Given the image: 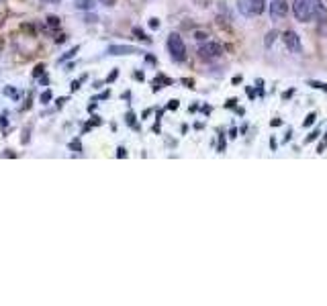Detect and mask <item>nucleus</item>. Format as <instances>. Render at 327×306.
Listing matches in <instances>:
<instances>
[{
  "instance_id": "nucleus-13",
  "label": "nucleus",
  "mask_w": 327,
  "mask_h": 306,
  "mask_svg": "<svg viewBox=\"0 0 327 306\" xmlns=\"http://www.w3.org/2000/svg\"><path fill=\"white\" fill-rule=\"evenodd\" d=\"M47 25L49 27H59V18L57 16H47Z\"/></svg>"
},
{
  "instance_id": "nucleus-16",
  "label": "nucleus",
  "mask_w": 327,
  "mask_h": 306,
  "mask_svg": "<svg viewBox=\"0 0 327 306\" xmlns=\"http://www.w3.org/2000/svg\"><path fill=\"white\" fill-rule=\"evenodd\" d=\"M51 96H53V94H51V92H49V90H45V92H43V94H41V102H43V104H47V102H49V100H51Z\"/></svg>"
},
{
  "instance_id": "nucleus-28",
  "label": "nucleus",
  "mask_w": 327,
  "mask_h": 306,
  "mask_svg": "<svg viewBox=\"0 0 327 306\" xmlns=\"http://www.w3.org/2000/svg\"><path fill=\"white\" fill-rule=\"evenodd\" d=\"M70 147H72V149H76V151H80V143H78V141H72V143H70Z\"/></svg>"
},
{
  "instance_id": "nucleus-18",
  "label": "nucleus",
  "mask_w": 327,
  "mask_h": 306,
  "mask_svg": "<svg viewBox=\"0 0 327 306\" xmlns=\"http://www.w3.org/2000/svg\"><path fill=\"white\" fill-rule=\"evenodd\" d=\"M207 37H209V35H207V33H202V31H196V33H194V39H198V41H205Z\"/></svg>"
},
{
  "instance_id": "nucleus-3",
  "label": "nucleus",
  "mask_w": 327,
  "mask_h": 306,
  "mask_svg": "<svg viewBox=\"0 0 327 306\" xmlns=\"http://www.w3.org/2000/svg\"><path fill=\"white\" fill-rule=\"evenodd\" d=\"M221 55H223V47L219 43H205V45L198 47V57L202 61H213Z\"/></svg>"
},
{
  "instance_id": "nucleus-25",
  "label": "nucleus",
  "mask_w": 327,
  "mask_h": 306,
  "mask_svg": "<svg viewBox=\"0 0 327 306\" xmlns=\"http://www.w3.org/2000/svg\"><path fill=\"white\" fill-rule=\"evenodd\" d=\"M117 157H127V151H125L123 147H119V149H117Z\"/></svg>"
},
{
  "instance_id": "nucleus-12",
  "label": "nucleus",
  "mask_w": 327,
  "mask_h": 306,
  "mask_svg": "<svg viewBox=\"0 0 327 306\" xmlns=\"http://www.w3.org/2000/svg\"><path fill=\"white\" fill-rule=\"evenodd\" d=\"M319 135H321V131H319V129H315V131H313V133H311V135H309V137L305 139V143H311V141H315V139H317Z\"/></svg>"
},
{
  "instance_id": "nucleus-31",
  "label": "nucleus",
  "mask_w": 327,
  "mask_h": 306,
  "mask_svg": "<svg viewBox=\"0 0 327 306\" xmlns=\"http://www.w3.org/2000/svg\"><path fill=\"white\" fill-rule=\"evenodd\" d=\"M43 2H51V4H57L59 0H43Z\"/></svg>"
},
{
  "instance_id": "nucleus-24",
  "label": "nucleus",
  "mask_w": 327,
  "mask_h": 306,
  "mask_svg": "<svg viewBox=\"0 0 327 306\" xmlns=\"http://www.w3.org/2000/svg\"><path fill=\"white\" fill-rule=\"evenodd\" d=\"M168 108H172V111H176V108H178V100H170V104H168Z\"/></svg>"
},
{
  "instance_id": "nucleus-2",
  "label": "nucleus",
  "mask_w": 327,
  "mask_h": 306,
  "mask_svg": "<svg viewBox=\"0 0 327 306\" xmlns=\"http://www.w3.org/2000/svg\"><path fill=\"white\" fill-rule=\"evenodd\" d=\"M293 12L299 20L309 23L315 14V4H313V0H293Z\"/></svg>"
},
{
  "instance_id": "nucleus-6",
  "label": "nucleus",
  "mask_w": 327,
  "mask_h": 306,
  "mask_svg": "<svg viewBox=\"0 0 327 306\" xmlns=\"http://www.w3.org/2000/svg\"><path fill=\"white\" fill-rule=\"evenodd\" d=\"M133 53H141V51L131 45H111L109 47V55H133Z\"/></svg>"
},
{
  "instance_id": "nucleus-17",
  "label": "nucleus",
  "mask_w": 327,
  "mask_h": 306,
  "mask_svg": "<svg viewBox=\"0 0 327 306\" xmlns=\"http://www.w3.org/2000/svg\"><path fill=\"white\" fill-rule=\"evenodd\" d=\"M133 33H135V35H137V37H139V39H144V41H148V43H150V41H152V39H150V37H146V35H144V31H141V29H133Z\"/></svg>"
},
{
  "instance_id": "nucleus-1",
  "label": "nucleus",
  "mask_w": 327,
  "mask_h": 306,
  "mask_svg": "<svg viewBox=\"0 0 327 306\" xmlns=\"http://www.w3.org/2000/svg\"><path fill=\"white\" fill-rule=\"evenodd\" d=\"M168 51H170L174 61H184L186 59V45H184V41L178 33H172L168 37Z\"/></svg>"
},
{
  "instance_id": "nucleus-22",
  "label": "nucleus",
  "mask_w": 327,
  "mask_h": 306,
  "mask_svg": "<svg viewBox=\"0 0 327 306\" xmlns=\"http://www.w3.org/2000/svg\"><path fill=\"white\" fill-rule=\"evenodd\" d=\"M117 76H119V70H113V74H111V76L107 78V82H113V80H115Z\"/></svg>"
},
{
  "instance_id": "nucleus-10",
  "label": "nucleus",
  "mask_w": 327,
  "mask_h": 306,
  "mask_svg": "<svg viewBox=\"0 0 327 306\" xmlns=\"http://www.w3.org/2000/svg\"><path fill=\"white\" fill-rule=\"evenodd\" d=\"M315 121H317V115H315V113H309V115L305 117V121H303V127L307 129V127H311Z\"/></svg>"
},
{
  "instance_id": "nucleus-4",
  "label": "nucleus",
  "mask_w": 327,
  "mask_h": 306,
  "mask_svg": "<svg viewBox=\"0 0 327 306\" xmlns=\"http://www.w3.org/2000/svg\"><path fill=\"white\" fill-rule=\"evenodd\" d=\"M282 39H284V45L289 47V51H293V53H301V51H303L301 37H299L295 31H287V33L282 35Z\"/></svg>"
},
{
  "instance_id": "nucleus-9",
  "label": "nucleus",
  "mask_w": 327,
  "mask_h": 306,
  "mask_svg": "<svg viewBox=\"0 0 327 306\" xmlns=\"http://www.w3.org/2000/svg\"><path fill=\"white\" fill-rule=\"evenodd\" d=\"M237 4H239V10H241L243 14H248V16L252 14V6H250V2H248V0H239Z\"/></svg>"
},
{
  "instance_id": "nucleus-32",
  "label": "nucleus",
  "mask_w": 327,
  "mask_h": 306,
  "mask_svg": "<svg viewBox=\"0 0 327 306\" xmlns=\"http://www.w3.org/2000/svg\"><path fill=\"white\" fill-rule=\"evenodd\" d=\"M0 2H2V0H0Z\"/></svg>"
},
{
  "instance_id": "nucleus-20",
  "label": "nucleus",
  "mask_w": 327,
  "mask_h": 306,
  "mask_svg": "<svg viewBox=\"0 0 327 306\" xmlns=\"http://www.w3.org/2000/svg\"><path fill=\"white\" fill-rule=\"evenodd\" d=\"M150 27H152V29H158V27H160V20H158V18H150Z\"/></svg>"
},
{
  "instance_id": "nucleus-5",
  "label": "nucleus",
  "mask_w": 327,
  "mask_h": 306,
  "mask_svg": "<svg viewBox=\"0 0 327 306\" xmlns=\"http://www.w3.org/2000/svg\"><path fill=\"white\" fill-rule=\"evenodd\" d=\"M287 14H289V4L284 0H272V4H270V16L274 20H282Z\"/></svg>"
},
{
  "instance_id": "nucleus-23",
  "label": "nucleus",
  "mask_w": 327,
  "mask_h": 306,
  "mask_svg": "<svg viewBox=\"0 0 327 306\" xmlns=\"http://www.w3.org/2000/svg\"><path fill=\"white\" fill-rule=\"evenodd\" d=\"M311 86L313 88H325L327 90V84H321V82H311Z\"/></svg>"
},
{
  "instance_id": "nucleus-19",
  "label": "nucleus",
  "mask_w": 327,
  "mask_h": 306,
  "mask_svg": "<svg viewBox=\"0 0 327 306\" xmlns=\"http://www.w3.org/2000/svg\"><path fill=\"white\" fill-rule=\"evenodd\" d=\"M127 123H129L131 127H135V129H137V125H135V115H133V113H129V115H127Z\"/></svg>"
},
{
  "instance_id": "nucleus-14",
  "label": "nucleus",
  "mask_w": 327,
  "mask_h": 306,
  "mask_svg": "<svg viewBox=\"0 0 327 306\" xmlns=\"http://www.w3.org/2000/svg\"><path fill=\"white\" fill-rule=\"evenodd\" d=\"M78 49H80V47H72V49H70V51H68V53H66V55L59 59V61H64V59H68V57H74V55L78 53Z\"/></svg>"
},
{
  "instance_id": "nucleus-8",
  "label": "nucleus",
  "mask_w": 327,
  "mask_h": 306,
  "mask_svg": "<svg viewBox=\"0 0 327 306\" xmlns=\"http://www.w3.org/2000/svg\"><path fill=\"white\" fill-rule=\"evenodd\" d=\"M76 8H80V10H92L94 8V0H76Z\"/></svg>"
},
{
  "instance_id": "nucleus-15",
  "label": "nucleus",
  "mask_w": 327,
  "mask_h": 306,
  "mask_svg": "<svg viewBox=\"0 0 327 306\" xmlns=\"http://www.w3.org/2000/svg\"><path fill=\"white\" fill-rule=\"evenodd\" d=\"M4 94H8V96H12V98H14V100H16V98H18V92H16V90H14V88H10V86H8V88H4Z\"/></svg>"
},
{
  "instance_id": "nucleus-21",
  "label": "nucleus",
  "mask_w": 327,
  "mask_h": 306,
  "mask_svg": "<svg viewBox=\"0 0 327 306\" xmlns=\"http://www.w3.org/2000/svg\"><path fill=\"white\" fill-rule=\"evenodd\" d=\"M41 74H43V65H41V63H39V65H37V68H35V72H33V76H35V78H37V76H41Z\"/></svg>"
},
{
  "instance_id": "nucleus-11",
  "label": "nucleus",
  "mask_w": 327,
  "mask_h": 306,
  "mask_svg": "<svg viewBox=\"0 0 327 306\" xmlns=\"http://www.w3.org/2000/svg\"><path fill=\"white\" fill-rule=\"evenodd\" d=\"M276 37H278V33H276V31H270V33L266 35V41H264V43H266V47H270V45L276 41Z\"/></svg>"
},
{
  "instance_id": "nucleus-7",
  "label": "nucleus",
  "mask_w": 327,
  "mask_h": 306,
  "mask_svg": "<svg viewBox=\"0 0 327 306\" xmlns=\"http://www.w3.org/2000/svg\"><path fill=\"white\" fill-rule=\"evenodd\" d=\"M252 6V14H262L266 8V0H248Z\"/></svg>"
},
{
  "instance_id": "nucleus-30",
  "label": "nucleus",
  "mask_w": 327,
  "mask_h": 306,
  "mask_svg": "<svg viewBox=\"0 0 327 306\" xmlns=\"http://www.w3.org/2000/svg\"><path fill=\"white\" fill-rule=\"evenodd\" d=\"M98 2H103V4H107V6H113V4H115V0H98Z\"/></svg>"
},
{
  "instance_id": "nucleus-26",
  "label": "nucleus",
  "mask_w": 327,
  "mask_h": 306,
  "mask_svg": "<svg viewBox=\"0 0 327 306\" xmlns=\"http://www.w3.org/2000/svg\"><path fill=\"white\" fill-rule=\"evenodd\" d=\"M293 92H295V90H289V92H284V94H282V100H289V98L293 96Z\"/></svg>"
},
{
  "instance_id": "nucleus-27",
  "label": "nucleus",
  "mask_w": 327,
  "mask_h": 306,
  "mask_svg": "<svg viewBox=\"0 0 327 306\" xmlns=\"http://www.w3.org/2000/svg\"><path fill=\"white\" fill-rule=\"evenodd\" d=\"M270 125H272V127H280V125H282V121H280V119H272V123H270Z\"/></svg>"
},
{
  "instance_id": "nucleus-29",
  "label": "nucleus",
  "mask_w": 327,
  "mask_h": 306,
  "mask_svg": "<svg viewBox=\"0 0 327 306\" xmlns=\"http://www.w3.org/2000/svg\"><path fill=\"white\" fill-rule=\"evenodd\" d=\"M235 102H237V100H235V98H231V100L227 102V108H233V106H235Z\"/></svg>"
}]
</instances>
